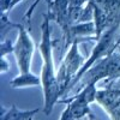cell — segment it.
<instances>
[{"instance_id":"1","label":"cell","mask_w":120,"mask_h":120,"mask_svg":"<svg viewBox=\"0 0 120 120\" xmlns=\"http://www.w3.org/2000/svg\"><path fill=\"white\" fill-rule=\"evenodd\" d=\"M51 18L48 15H43V23L41 25V43H40V52L42 55V89H43V113L49 115L53 111V107L59 102L60 89L58 83V73L54 68L53 61V43L51 40V26H49Z\"/></svg>"},{"instance_id":"2","label":"cell","mask_w":120,"mask_h":120,"mask_svg":"<svg viewBox=\"0 0 120 120\" xmlns=\"http://www.w3.org/2000/svg\"><path fill=\"white\" fill-rule=\"evenodd\" d=\"M119 25H120V15L116 18V21L112 24V26L108 28L106 31L103 33V35L97 40V43L94 47L91 54H90V56H89V59L84 63L83 67L81 68V71H79L77 73V76L75 77V79L72 81L71 85H70V88H68V91L76 85L77 82L81 81L82 77L89 71L90 68H91V66L95 64L96 60H98L100 58H102V56L112 54V52L114 51V47L118 45V43L115 45L114 41H115V35H116V31L119 29Z\"/></svg>"},{"instance_id":"3","label":"cell","mask_w":120,"mask_h":120,"mask_svg":"<svg viewBox=\"0 0 120 120\" xmlns=\"http://www.w3.org/2000/svg\"><path fill=\"white\" fill-rule=\"evenodd\" d=\"M81 41L82 40L78 38L72 43L64 61L61 63L58 70V83L60 89V97L65 96L66 93H68V88L71 85L72 81L84 65L83 64L84 58L79 53V48H78Z\"/></svg>"},{"instance_id":"4","label":"cell","mask_w":120,"mask_h":120,"mask_svg":"<svg viewBox=\"0 0 120 120\" xmlns=\"http://www.w3.org/2000/svg\"><path fill=\"white\" fill-rule=\"evenodd\" d=\"M96 100V88L95 84H89L84 86L78 95L61 100V103H67L66 109L63 112L60 120H79L89 113V105Z\"/></svg>"},{"instance_id":"5","label":"cell","mask_w":120,"mask_h":120,"mask_svg":"<svg viewBox=\"0 0 120 120\" xmlns=\"http://www.w3.org/2000/svg\"><path fill=\"white\" fill-rule=\"evenodd\" d=\"M18 38L13 47V54L16 56V61L18 65V70L21 73H29L31 67V60L35 51V45L28 34L26 29L19 24Z\"/></svg>"},{"instance_id":"6","label":"cell","mask_w":120,"mask_h":120,"mask_svg":"<svg viewBox=\"0 0 120 120\" xmlns=\"http://www.w3.org/2000/svg\"><path fill=\"white\" fill-rule=\"evenodd\" d=\"M47 5L49 6L48 17L61 26L65 34L71 26L68 23V0H47Z\"/></svg>"},{"instance_id":"7","label":"cell","mask_w":120,"mask_h":120,"mask_svg":"<svg viewBox=\"0 0 120 120\" xmlns=\"http://www.w3.org/2000/svg\"><path fill=\"white\" fill-rule=\"evenodd\" d=\"M10 85L13 89L18 88H26V86H35V85H42V79L41 77H37L34 73H21L19 76L11 79Z\"/></svg>"},{"instance_id":"8","label":"cell","mask_w":120,"mask_h":120,"mask_svg":"<svg viewBox=\"0 0 120 120\" xmlns=\"http://www.w3.org/2000/svg\"><path fill=\"white\" fill-rule=\"evenodd\" d=\"M38 112V109H33V111H21L18 109L15 105L10 108L6 109L3 108L1 113V120H24L29 116H34Z\"/></svg>"},{"instance_id":"9","label":"cell","mask_w":120,"mask_h":120,"mask_svg":"<svg viewBox=\"0 0 120 120\" xmlns=\"http://www.w3.org/2000/svg\"><path fill=\"white\" fill-rule=\"evenodd\" d=\"M89 1L103 8L108 13H118L120 11V0H89Z\"/></svg>"},{"instance_id":"10","label":"cell","mask_w":120,"mask_h":120,"mask_svg":"<svg viewBox=\"0 0 120 120\" xmlns=\"http://www.w3.org/2000/svg\"><path fill=\"white\" fill-rule=\"evenodd\" d=\"M13 47H15V45H12V42L10 40L3 41L1 48H0V51H1V58H5V55L7 53H13Z\"/></svg>"},{"instance_id":"11","label":"cell","mask_w":120,"mask_h":120,"mask_svg":"<svg viewBox=\"0 0 120 120\" xmlns=\"http://www.w3.org/2000/svg\"><path fill=\"white\" fill-rule=\"evenodd\" d=\"M41 1V0H36V1L30 6V8L26 11V13H25V16H24V18L26 19V21H29V23H30V18H31V16H33V12H34V10H35V7L37 6V4Z\"/></svg>"},{"instance_id":"12","label":"cell","mask_w":120,"mask_h":120,"mask_svg":"<svg viewBox=\"0 0 120 120\" xmlns=\"http://www.w3.org/2000/svg\"><path fill=\"white\" fill-rule=\"evenodd\" d=\"M70 6H77V7H84L85 3L88 4L89 0H68Z\"/></svg>"},{"instance_id":"13","label":"cell","mask_w":120,"mask_h":120,"mask_svg":"<svg viewBox=\"0 0 120 120\" xmlns=\"http://www.w3.org/2000/svg\"><path fill=\"white\" fill-rule=\"evenodd\" d=\"M10 70V64L6 61L5 58H1V66H0V72L1 73H5L6 71Z\"/></svg>"},{"instance_id":"14","label":"cell","mask_w":120,"mask_h":120,"mask_svg":"<svg viewBox=\"0 0 120 120\" xmlns=\"http://www.w3.org/2000/svg\"><path fill=\"white\" fill-rule=\"evenodd\" d=\"M22 1V0H12V3H11V7H10V10H12L18 3H21Z\"/></svg>"}]
</instances>
